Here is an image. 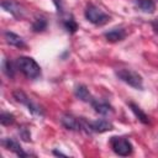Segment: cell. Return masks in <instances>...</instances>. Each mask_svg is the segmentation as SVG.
Returning a JSON list of instances; mask_svg holds the SVG:
<instances>
[{
    "instance_id": "8fae6325",
    "label": "cell",
    "mask_w": 158,
    "mask_h": 158,
    "mask_svg": "<svg viewBox=\"0 0 158 158\" xmlns=\"http://www.w3.org/2000/svg\"><path fill=\"white\" fill-rule=\"evenodd\" d=\"M104 36H105L106 41L115 43V42H120V41L125 40L127 36V32L123 27H115V28H111L110 31L105 32Z\"/></svg>"
},
{
    "instance_id": "2e32d148",
    "label": "cell",
    "mask_w": 158,
    "mask_h": 158,
    "mask_svg": "<svg viewBox=\"0 0 158 158\" xmlns=\"http://www.w3.org/2000/svg\"><path fill=\"white\" fill-rule=\"evenodd\" d=\"M62 25L68 33H75L78 30V23H77L75 19L73 17V15H70V14L62 19Z\"/></svg>"
},
{
    "instance_id": "5b68a950",
    "label": "cell",
    "mask_w": 158,
    "mask_h": 158,
    "mask_svg": "<svg viewBox=\"0 0 158 158\" xmlns=\"http://www.w3.org/2000/svg\"><path fill=\"white\" fill-rule=\"evenodd\" d=\"M12 96H14V99H15L17 102H20V104L25 105V106L27 107V110H28L32 115L41 116V117L44 115L43 109H42L38 104H36L35 101H32V100H31V98H28V96H27V94H26L25 91H22V90H20V89H17V90H15V91L12 93Z\"/></svg>"
},
{
    "instance_id": "9a60e30c",
    "label": "cell",
    "mask_w": 158,
    "mask_h": 158,
    "mask_svg": "<svg viewBox=\"0 0 158 158\" xmlns=\"http://www.w3.org/2000/svg\"><path fill=\"white\" fill-rule=\"evenodd\" d=\"M128 106H130V109H131V111L135 114V116L142 122V123H144V125H149L151 123V121H149V117H148V115L137 105V104H135V102H132V101H130L128 102Z\"/></svg>"
},
{
    "instance_id": "277c9868",
    "label": "cell",
    "mask_w": 158,
    "mask_h": 158,
    "mask_svg": "<svg viewBox=\"0 0 158 158\" xmlns=\"http://www.w3.org/2000/svg\"><path fill=\"white\" fill-rule=\"evenodd\" d=\"M110 146L112 148V151L121 157H127L131 156L133 152V146L131 143V141L127 137H122V136H112L110 138Z\"/></svg>"
},
{
    "instance_id": "7c38bea8",
    "label": "cell",
    "mask_w": 158,
    "mask_h": 158,
    "mask_svg": "<svg viewBox=\"0 0 158 158\" xmlns=\"http://www.w3.org/2000/svg\"><path fill=\"white\" fill-rule=\"evenodd\" d=\"M4 38H5V41H6L7 44L14 46L16 48H25L26 47L25 40L21 36H19L17 33L12 32V31H5L4 32Z\"/></svg>"
},
{
    "instance_id": "3957f363",
    "label": "cell",
    "mask_w": 158,
    "mask_h": 158,
    "mask_svg": "<svg viewBox=\"0 0 158 158\" xmlns=\"http://www.w3.org/2000/svg\"><path fill=\"white\" fill-rule=\"evenodd\" d=\"M84 16L90 23H93L95 26H104L111 20L110 15H107L104 10H101L99 6H96L94 4H89L85 7Z\"/></svg>"
},
{
    "instance_id": "6da1fadb",
    "label": "cell",
    "mask_w": 158,
    "mask_h": 158,
    "mask_svg": "<svg viewBox=\"0 0 158 158\" xmlns=\"http://www.w3.org/2000/svg\"><path fill=\"white\" fill-rule=\"evenodd\" d=\"M17 69L27 78V79H37L41 77V67L40 64L32 58V57H27V56H21L19 58H16L15 60Z\"/></svg>"
},
{
    "instance_id": "4fadbf2b",
    "label": "cell",
    "mask_w": 158,
    "mask_h": 158,
    "mask_svg": "<svg viewBox=\"0 0 158 158\" xmlns=\"http://www.w3.org/2000/svg\"><path fill=\"white\" fill-rule=\"evenodd\" d=\"M74 95H75L79 100H81V101H84V102H91V100L94 99V98L91 96L89 89H88L86 85H84V84H79V85L75 86V89H74Z\"/></svg>"
},
{
    "instance_id": "5bb4252c",
    "label": "cell",
    "mask_w": 158,
    "mask_h": 158,
    "mask_svg": "<svg viewBox=\"0 0 158 158\" xmlns=\"http://www.w3.org/2000/svg\"><path fill=\"white\" fill-rule=\"evenodd\" d=\"M135 6L144 12V14H153L156 11V2L153 0H135Z\"/></svg>"
},
{
    "instance_id": "ffe728a7",
    "label": "cell",
    "mask_w": 158,
    "mask_h": 158,
    "mask_svg": "<svg viewBox=\"0 0 158 158\" xmlns=\"http://www.w3.org/2000/svg\"><path fill=\"white\" fill-rule=\"evenodd\" d=\"M19 133H20V137L25 142H30L31 141V133H30V130L27 127H25V126L19 127Z\"/></svg>"
},
{
    "instance_id": "44dd1931",
    "label": "cell",
    "mask_w": 158,
    "mask_h": 158,
    "mask_svg": "<svg viewBox=\"0 0 158 158\" xmlns=\"http://www.w3.org/2000/svg\"><path fill=\"white\" fill-rule=\"evenodd\" d=\"M52 1H53L54 6H56L57 11L62 15V14H63V4H64V1H63V0H52Z\"/></svg>"
},
{
    "instance_id": "52a82bcc",
    "label": "cell",
    "mask_w": 158,
    "mask_h": 158,
    "mask_svg": "<svg viewBox=\"0 0 158 158\" xmlns=\"http://www.w3.org/2000/svg\"><path fill=\"white\" fill-rule=\"evenodd\" d=\"M60 123L69 131H81V117H77L72 114H64L60 117Z\"/></svg>"
},
{
    "instance_id": "8992f818",
    "label": "cell",
    "mask_w": 158,
    "mask_h": 158,
    "mask_svg": "<svg viewBox=\"0 0 158 158\" xmlns=\"http://www.w3.org/2000/svg\"><path fill=\"white\" fill-rule=\"evenodd\" d=\"M1 7L5 11H7L9 14H11L17 20H21L26 16V9L20 2H16L14 0H2L1 1Z\"/></svg>"
},
{
    "instance_id": "d6986e66",
    "label": "cell",
    "mask_w": 158,
    "mask_h": 158,
    "mask_svg": "<svg viewBox=\"0 0 158 158\" xmlns=\"http://www.w3.org/2000/svg\"><path fill=\"white\" fill-rule=\"evenodd\" d=\"M15 122V116L10 112H6V111H2L1 115H0V123L2 126H10Z\"/></svg>"
},
{
    "instance_id": "7a4b0ae2",
    "label": "cell",
    "mask_w": 158,
    "mask_h": 158,
    "mask_svg": "<svg viewBox=\"0 0 158 158\" xmlns=\"http://www.w3.org/2000/svg\"><path fill=\"white\" fill-rule=\"evenodd\" d=\"M115 75L123 81L125 84L132 86L137 90H143V79L141 74H138L136 70L128 69V68H120L115 70Z\"/></svg>"
},
{
    "instance_id": "ba28073f",
    "label": "cell",
    "mask_w": 158,
    "mask_h": 158,
    "mask_svg": "<svg viewBox=\"0 0 158 158\" xmlns=\"http://www.w3.org/2000/svg\"><path fill=\"white\" fill-rule=\"evenodd\" d=\"M1 144H2L6 149L14 152V153H15L16 156H19V157H28V156H31L30 153H27V152L23 151V148L21 147L20 142L16 141L15 138L6 137V138H4V139L1 141Z\"/></svg>"
},
{
    "instance_id": "7402d4cb",
    "label": "cell",
    "mask_w": 158,
    "mask_h": 158,
    "mask_svg": "<svg viewBox=\"0 0 158 158\" xmlns=\"http://www.w3.org/2000/svg\"><path fill=\"white\" fill-rule=\"evenodd\" d=\"M151 26H152V28L154 30V32H156V33H158V17H157V19H154V20H152Z\"/></svg>"
},
{
    "instance_id": "ac0fdd59",
    "label": "cell",
    "mask_w": 158,
    "mask_h": 158,
    "mask_svg": "<svg viewBox=\"0 0 158 158\" xmlns=\"http://www.w3.org/2000/svg\"><path fill=\"white\" fill-rule=\"evenodd\" d=\"M47 25H48L47 19L44 16L40 15V16H36L35 17V20L32 22V30L35 32H42V31H44L47 28Z\"/></svg>"
},
{
    "instance_id": "603a6c76",
    "label": "cell",
    "mask_w": 158,
    "mask_h": 158,
    "mask_svg": "<svg viewBox=\"0 0 158 158\" xmlns=\"http://www.w3.org/2000/svg\"><path fill=\"white\" fill-rule=\"evenodd\" d=\"M53 154H56V156H65L64 153H62V152H58V151H56V149L53 151Z\"/></svg>"
},
{
    "instance_id": "9c48e42d",
    "label": "cell",
    "mask_w": 158,
    "mask_h": 158,
    "mask_svg": "<svg viewBox=\"0 0 158 158\" xmlns=\"http://www.w3.org/2000/svg\"><path fill=\"white\" fill-rule=\"evenodd\" d=\"M90 104H91L93 109L95 110V112H98V114H100L102 116H107V115L114 112V107L111 106V104L105 101V100H102V99H95L94 98Z\"/></svg>"
},
{
    "instance_id": "e0dca14e",
    "label": "cell",
    "mask_w": 158,
    "mask_h": 158,
    "mask_svg": "<svg viewBox=\"0 0 158 158\" xmlns=\"http://www.w3.org/2000/svg\"><path fill=\"white\" fill-rule=\"evenodd\" d=\"M16 69H17L16 63H12V62H11L10 59H7V58H5V59L2 60V72H4V74H5L7 78L12 79V78L15 77Z\"/></svg>"
},
{
    "instance_id": "30bf717a",
    "label": "cell",
    "mask_w": 158,
    "mask_h": 158,
    "mask_svg": "<svg viewBox=\"0 0 158 158\" xmlns=\"http://www.w3.org/2000/svg\"><path fill=\"white\" fill-rule=\"evenodd\" d=\"M90 127H91V132L94 133H104L107 131L114 130V125L112 122H110L106 118H99L95 121H90Z\"/></svg>"
}]
</instances>
